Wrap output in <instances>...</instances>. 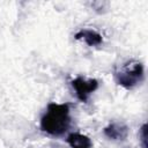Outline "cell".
<instances>
[{
	"instance_id": "1",
	"label": "cell",
	"mask_w": 148,
	"mask_h": 148,
	"mask_svg": "<svg viewBox=\"0 0 148 148\" xmlns=\"http://www.w3.org/2000/svg\"><path fill=\"white\" fill-rule=\"evenodd\" d=\"M71 126L69 105L67 103L57 104L50 103L47 105L46 113L40 119V128L45 133L60 136L68 131Z\"/></svg>"
},
{
	"instance_id": "2",
	"label": "cell",
	"mask_w": 148,
	"mask_h": 148,
	"mask_svg": "<svg viewBox=\"0 0 148 148\" xmlns=\"http://www.w3.org/2000/svg\"><path fill=\"white\" fill-rule=\"evenodd\" d=\"M114 76L118 84L126 89H132L143 80V66L140 61L131 60L126 62Z\"/></svg>"
},
{
	"instance_id": "3",
	"label": "cell",
	"mask_w": 148,
	"mask_h": 148,
	"mask_svg": "<svg viewBox=\"0 0 148 148\" xmlns=\"http://www.w3.org/2000/svg\"><path fill=\"white\" fill-rule=\"evenodd\" d=\"M72 87L75 89V94H76V97L86 103L90 96L91 92H94L97 88H98V81L96 79H89V80H86L81 76L74 79L72 81Z\"/></svg>"
},
{
	"instance_id": "4",
	"label": "cell",
	"mask_w": 148,
	"mask_h": 148,
	"mask_svg": "<svg viewBox=\"0 0 148 148\" xmlns=\"http://www.w3.org/2000/svg\"><path fill=\"white\" fill-rule=\"evenodd\" d=\"M104 134L112 140H124L128 134V130L123 124L113 123L104 128Z\"/></svg>"
},
{
	"instance_id": "5",
	"label": "cell",
	"mask_w": 148,
	"mask_h": 148,
	"mask_svg": "<svg viewBox=\"0 0 148 148\" xmlns=\"http://www.w3.org/2000/svg\"><path fill=\"white\" fill-rule=\"evenodd\" d=\"M75 39H82L89 46H96V45L102 44V42H103L102 36L98 32L90 30V29H82V30L77 31L75 34Z\"/></svg>"
},
{
	"instance_id": "6",
	"label": "cell",
	"mask_w": 148,
	"mask_h": 148,
	"mask_svg": "<svg viewBox=\"0 0 148 148\" xmlns=\"http://www.w3.org/2000/svg\"><path fill=\"white\" fill-rule=\"evenodd\" d=\"M67 143L69 145L71 148H91L92 143L91 140L81 133H71L67 139Z\"/></svg>"
},
{
	"instance_id": "7",
	"label": "cell",
	"mask_w": 148,
	"mask_h": 148,
	"mask_svg": "<svg viewBox=\"0 0 148 148\" xmlns=\"http://www.w3.org/2000/svg\"><path fill=\"white\" fill-rule=\"evenodd\" d=\"M141 140H142L143 148H146V124L142 125V127H141Z\"/></svg>"
}]
</instances>
